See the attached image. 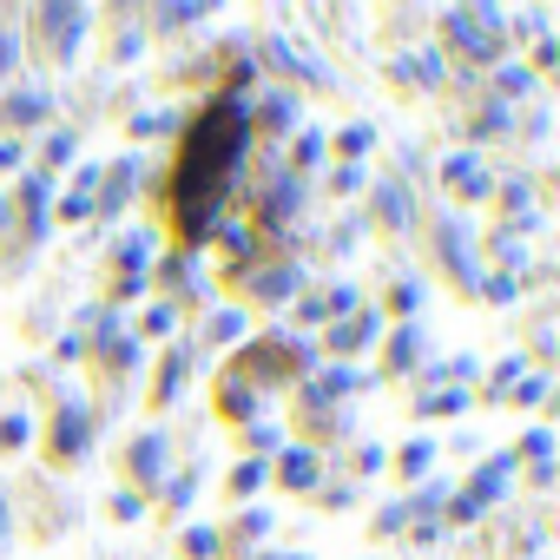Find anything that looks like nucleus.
Masks as SVG:
<instances>
[{"label": "nucleus", "instance_id": "nucleus-1", "mask_svg": "<svg viewBox=\"0 0 560 560\" xmlns=\"http://www.w3.org/2000/svg\"><path fill=\"white\" fill-rule=\"evenodd\" d=\"M448 40H462L468 54H494V47H501L494 14H448Z\"/></svg>", "mask_w": 560, "mask_h": 560}, {"label": "nucleus", "instance_id": "nucleus-2", "mask_svg": "<svg viewBox=\"0 0 560 560\" xmlns=\"http://www.w3.org/2000/svg\"><path fill=\"white\" fill-rule=\"evenodd\" d=\"M442 172H448V185H462V198H488V172H481V159H475V152L448 159Z\"/></svg>", "mask_w": 560, "mask_h": 560}, {"label": "nucleus", "instance_id": "nucleus-3", "mask_svg": "<svg viewBox=\"0 0 560 560\" xmlns=\"http://www.w3.org/2000/svg\"><path fill=\"white\" fill-rule=\"evenodd\" d=\"M132 468H139L145 481H159V475H165V435H139V442H132Z\"/></svg>", "mask_w": 560, "mask_h": 560}, {"label": "nucleus", "instance_id": "nucleus-4", "mask_svg": "<svg viewBox=\"0 0 560 560\" xmlns=\"http://www.w3.org/2000/svg\"><path fill=\"white\" fill-rule=\"evenodd\" d=\"M284 481H291V488H311V481H317V455H311V448H291V455H284Z\"/></svg>", "mask_w": 560, "mask_h": 560}, {"label": "nucleus", "instance_id": "nucleus-5", "mask_svg": "<svg viewBox=\"0 0 560 560\" xmlns=\"http://www.w3.org/2000/svg\"><path fill=\"white\" fill-rule=\"evenodd\" d=\"M21 191H27V211L40 218V211H47V191H54V185H47V172H27V185H21Z\"/></svg>", "mask_w": 560, "mask_h": 560}, {"label": "nucleus", "instance_id": "nucleus-6", "mask_svg": "<svg viewBox=\"0 0 560 560\" xmlns=\"http://www.w3.org/2000/svg\"><path fill=\"white\" fill-rule=\"evenodd\" d=\"M257 291H264V304H284V291H291V270H270Z\"/></svg>", "mask_w": 560, "mask_h": 560}, {"label": "nucleus", "instance_id": "nucleus-7", "mask_svg": "<svg viewBox=\"0 0 560 560\" xmlns=\"http://www.w3.org/2000/svg\"><path fill=\"white\" fill-rule=\"evenodd\" d=\"M462 402H468L462 389H442V396H429V402H422V416H448V409H462Z\"/></svg>", "mask_w": 560, "mask_h": 560}, {"label": "nucleus", "instance_id": "nucleus-8", "mask_svg": "<svg viewBox=\"0 0 560 560\" xmlns=\"http://www.w3.org/2000/svg\"><path fill=\"white\" fill-rule=\"evenodd\" d=\"M508 475H514V462H488V475H481V481H475V494H494V488H501V481H508Z\"/></svg>", "mask_w": 560, "mask_h": 560}, {"label": "nucleus", "instance_id": "nucleus-9", "mask_svg": "<svg viewBox=\"0 0 560 560\" xmlns=\"http://www.w3.org/2000/svg\"><path fill=\"white\" fill-rule=\"evenodd\" d=\"M429 455H435L429 442H409V448H402V468H409V475H422V468H429Z\"/></svg>", "mask_w": 560, "mask_h": 560}, {"label": "nucleus", "instance_id": "nucleus-10", "mask_svg": "<svg viewBox=\"0 0 560 560\" xmlns=\"http://www.w3.org/2000/svg\"><path fill=\"white\" fill-rule=\"evenodd\" d=\"M0 442L21 448V442H27V422H21V416H8V422H0Z\"/></svg>", "mask_w": 560, "mask_h": 560}, {"label": "nucleus", "instance_id": "nucleus-11", "mask_svg": "<svg viewBox=\"0 0 560 560\" xmlns=\"http://www.w3.org/2000/svg\"><path fill=\"white\" fill-rule=\"evenodd\" d=\"M370 139H376L370 126H350V132H343V152H370Z\"/></svg>", "mask_w": 560, "mask_h": 560}, {"label": "nucleus", "instance_id": "nucleus-12", "mask_svg": "<svg viewBox=\"0 0 560 560\" xmlns=\"http://www.w3.org/2000/svg\"><path fill=\"white\" fill-rule=\"evenodd\" d=\"M237 330H244V317H237V311H224V317L211 324V337H218V343H224V337H237Z\"/></svg>", "mask_w": 560, "mask_h": 560}, {"label": "nucleus", "instance_id": "nucleus-13", "mask_svg": "<svg viewBox=\"0 0 560 560\" xmlns=\"http://www.w3.org/2000/svg\"><path fill=\"white\" fill-rule=\"evenodd\" d=\"M501 93H527V73L521 67H501Z\"/></svg>", "mask_w": 560, "mask_h": 560}, {"label": "nucleus", "instance_id": "nucleus-14", "mask_svg": "<svg viewBox=\"0 0 560 560\" xmlns=\"http://www.w3.org/2000/svg\"><path fill=\"white\" fill-rule=\"evenodd\" d=\"M257 481H264V468H257V462H250V468H237V475H231V488H237V494H244V488H257Z\"/></svg>", "mask_w": 560, "mask_h": 560}, {"label": "nucleus", "instance_id": "nucleus-15", "mask_svg": "<svg viewBox=\"0 0 560 560\" xmlns=\"http://www.w3.org/2000/svg\"><path fill=\"white\" fill-rule=\"evenodd\" d=\"M0 534H8V501H0Z\"/></svg>", "mask_w": 560, "mask_h": 560}]
</instances>
